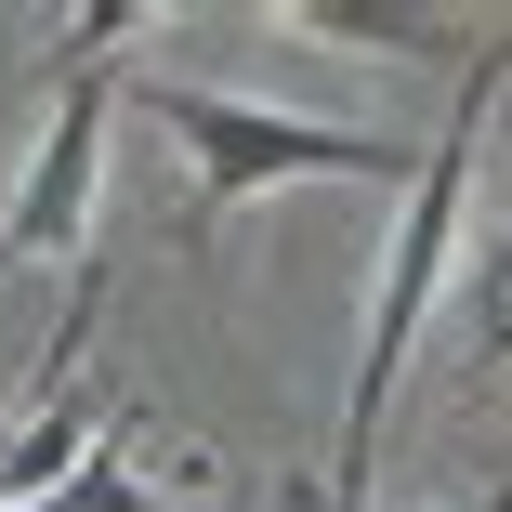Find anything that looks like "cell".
Wrapping results in <instances>:
<instances>
[{"instance_id":"6da1fadb","label":"cell","mask_w":512,"mask_h":512,"mask_svg":"<svg viewBox=\"0 0 512 512\" xmlns=\"http://www.w3.org/2000/svg\"><path fill=\"white\" fill-rule=\"evenodd\" d=\"M499 92H512V40H486V53L460 66V106H447V132H434L421 184L394 197V237H381V276H368V342H355V394H342V460H329V512H368V486H381L394 368H407V342H421V316H434V289H447V276H460V250H473V145H486V119H499Z\"/></svg>"},{"instance_id":"7a4b0ae2","label":"cell","mask_w":512,"mask_h":512,"mask_svg":"<svg viewBox=\"0 0 512 512\" xmlns=\"http://www.w3.org/2000/svg\"><path fill=\"white\" fill-rule=\"evenodd\" d=\"M132 106L184 145L197 171V250H224V224L276 184H421L434 132H368V119H289V106H250V92H211V79H132Z\"/></svg>"},{"instance_id":"3957f363","label":"cell","mask_w":512,"mask_h":512,"mask_svg":"<svg viewBox=\"0 0 512 512\" xmlns=\"http://www.w3.org/2000/svg\"><path fill=\"white\" fill-rule=\"evenodd\" d=\"M132 27H145V0H92V14L66 27V53H53V119H40L14 197H0V263H79L92 197H106V119H119V92H132V66H119Z\"/></svg>"},{"instance_id":"277c9868","label":"cell","mask_w":512,"mask_h":512,"mask_svg":"<svg viewBox=\"0 0 512 512\" xmlns=\"http://www.w3.org/2000/svg\"><path fill=\"white\" fill-rule=\"evenodd\" d=\"M92 316H106V263H79L66 316H53V342H40V381L14 394V421H0V512H40L92 447L119 434V394L92 381Z\"/></svg>"},{"instance_id":"5b68a950","label":"cell","mask_w":512,"mask_h":512,"mask_svg":"<svg viewBox=\"0 0 512 512\" xmlns=\"http://www.w3.org/2000/svg\"><path fill=\"white\" fill-rule=\"evenodd\" d=\"M289 40H329V53H394V66H473L486 40H460L447 14H421V0H289V14H276Z\"/></svg>"},{"instance_id":"8992f818","label":"cell","mask_w":512,"mask_h":512,"mask_svg":"<svg viewBox=\"0 0 512 512\" xmlns=\"http://www.w3.org/2000/svg\"><path fill=\"white\" fill-rule=\"evenodd\" d=\"M460 316H473V381H512V224L460 250Z\"/></svg>"},{"instance_id":"52a82bcc","label":"cell","mask_w":512,"mask_h":512,"mask_svg":"<svg viewBox=\"0 0 512 512\" xmlns=\"http://www.w3.org/2000/svg\"><path fill=\"white\" fill-rule=\"evenodd\" d=\"M132 447H145V421H132V407H119V434L92 447V460H79V473H66V486L40 499V512H171V499H158V473H145Z\"/></svg>"}]
</instances>
